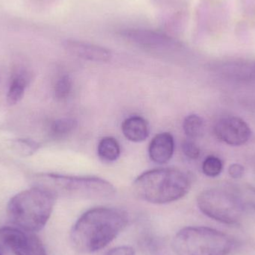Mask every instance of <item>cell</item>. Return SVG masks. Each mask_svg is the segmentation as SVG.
Returning a JSON list of instances; mask_svg holds the SVG:
<instances>
[{"instance_id": "cell-1", "label": "cell", "mask_w": 255, "mask_h": 255, "mask_svg": "<svg viewBox=\"0 0 255 255\" xmlns=\"http://www.w3.org/2000/svg\"><path fill=\"white\" fill-rule=\"evenodd\" d=\"M128 217L122 210L96 208L77 220L70 234L74 248L82 253H93L107 247L127 227Z\"/></svg>"}, {"instance_id": "cell-2", "label": "cell", "mask_w": 255, "mask_h": 255, "mask_svg": "<svg viewBox=\"0 0 255 255\" xmlns=\"http://www.w3.org/2000/svg\"><path fill=\"white\" fill-rule=\"evenodd\" d=\"M187 173L175 168L152 169L141 174L133 181L135 195L142 200L156 205L179 200L190 189Z\"/></svg>"}, {"instance_id": "cell-3", "label": "cell", "mask_w": 255, "mask_h": 255, "mask_svg": "<svg viewBox=\"0 0 255 255\" xmlns=\"http://www.w3.org/2000/svg\"><path fill=\"white\" fill-rule=\"evenodd\" d=\"M55 193L45 187H33L15 195L7 205V215L19 229L39 232L50 218Z\"/></svg>"}, {"instance_id": "cell-4", "label": "cell", "mask_w": 255, "mask_h": 255, "mask_svg": "<svg viewBox=\"0 0 255 255\" xmlns=\"http://www.w3.org/2000/svg\"><path fill=\"white\" fill-rule=\"evenodd\" d=\"M233 243L226 234L207 227H187L177 233L172 248L177 255H228Z\"/></svg>"}, {"instance_id": "cell-5", "label": "cell", "mask_w": 255, "mask_h": 255, "mask_svg": "<svg viewBox=\"0 0 255 255\" xmlns=\"http://www.w3.org/2000/svg\"><path fill=\"white\" fill-rule=\"evenodd\" d=\"M62 193L80 199H106L116 194L109 181L98 177L74 176L47 173L42 175Z\"/></svg>"}, {"instance_id": "cell-6", "label": "cell", "mask_w": 255, "mask_h": 255, "mask_svg": "<svg viewBox=\"0 0 255 255\" xmlns=\"http://www.w3.org/2000/svg\"><path fill=\"white\" fill-rule=\"evenodd\" d=\"M197 205L205 216L224 224H236L244 214L241 199L223 189L213 188L202 192L198 196Z\"/></svg>"}, {"instance_id": "cell-7", "label": "cell", "mask_w": 255, "mask_h": 255, "mask_svg": "<svg viewBox=\"0 0 255 255\" xmlns=\"http://www.w3.org/2000/svg\"><path fill=\"white\" fill-rule=\"evenodd\" d=\"M0 245L14 255H47L43 243L37 235L19 228H1Z\"/></svg>"}, {"instance_id": "cell-8", "label": "cell", "mask_w": 255, "mask_h": 255, "mask_svg": "<svg viewBox=\"0 0 255 255\" xmlns=\"http://www.w3.org/2000/svg\"><path fill=\"white\" fill-rule=\"evenodd\" d=\"M214 132L219 139L233 146L244 145L252 136L250 126L238 117L220 118L214 125Z\"/></svg>"}, {"instance_id": "cell-9", "label": "cell", "mask_w": 255, "mask_h": 255, "mask_svg": "<svg viewBox=\"0 0 255 255\" xmlns=\"http://www.w3.org/2000/svg\"><path fill=\"white\" fill-rule=\"evenodd\" d=\"M123 37L148 47H171L178 44L176 40L163 33L139 28H129L121 31Z\"/></svg>"}, {"instance_id": "cell-10", "label": "cell", "mask_w": 255, "mask_h": 255, "mask_svg": "<svg viewBox=\"0 0 255 255\" xmlns=\"http://www.w3.org/2000/svg\"><path fill=\"white\" fill-rule=\"evenodd\" d=\"M64 45L67 52L82 59L95 62H107L112 58V53L109 49L92 43L67 40Z\"/></svg>"}, {"instance_id": "cell-11", "label": "cell", "mask_w": 255, "mask_h": 255, "mask_svg": "<svg viewBox=\"0 0 255 255\" xmlns=\"http://www.w3.org/2000/svg\"><path fill=\"white\" fill-rule=\"evenodd\" d=\"M175 149L173 136L168 132L156 135L149 144L148 154L154 163L164 164L170 160Z\"/></svg>"}, {"instance_id": "cell-12", "label": "cell", "mask_w": 255, "mask_h": 255, "mask_svg": "<svg viewBox=\"0 0 255 255\" xmlns=\"http://www.w3.org/2000/svg\"><path fill=\"white\" fill-rule=\"evenodd\" d=\"M122 131L128 140L139 142L148 137L149 128L144 118L139 116H132L123 123Z\"/></svg>"}, {"instance_id": "cell-13", "label": "cell", "mask_w": 255, "mask_h": 255, "mask_svg": "<svg viewBox=\"0 0 255 255\" xmlns=\"http://www.w3.org/2000/svg\"><path fill=\"white\" fill-rule=\"evenodd\" d=\"M121 151L119 142L112 136L103 138L99 142L97 152L103 161H115L121 155Z\"/></svg>"}, {"instance_id": "cell-14", "label": "cell", "mask_w": 255, "mask_h": 255, "mask_svg": "<svg viewBox=\"0 0 255 255\" xmlns=\"http://www.w3.org/2000/svg\"><path fill=\"white\" fill-rule=\"evenodd\" d=\"M205 128V121L199 115H189L183 123V128L188 139H196L202 136Z\"/></svg>"}, {"instance_id": "cell-15", "label": "cell", "mask_w": 255, "mask_h": 255, "mask_svg": "<svg viewBox=\"0 0 255 255\" xmlns=\"http://www.w3.org/2000/svg\"><path fill=\"white\" fill-rule=\"evenodd\" d=\"M27 81L25 76L18 74L12 79L7 94V102L10 106L17 104L24 96Z\"/></svg>"}, {"instance_id": "cell-16", "label": "cell", "mask_w": 255, "mask_h": 255, "mask_svg": "<svg viewBox=\"0 0 255 255\" xmlns=\"http://www.w3.org/2000/svg\"><path fill=\"white\" fill-rule=\"evenodd\" d=\"M11 148L22 157L32 155L40 148V144L31 139H16L11 141Z\"/></svg>"}, {"instance_id": "cell-17", "label": "cell", "mask_w": 255, "mask_h": 255, "mask_svg": "<svg viewBox=\"0 0 255 255\" xmlns=\"http://www.w3.org/2000/svg\"><path fill=\"white\" fill-rule=\"evenodd\" d=\"M77 126V121L72 118L57 120L51 126V133L56 137H62L72 133Z\"/></svg>"}, {"instance_id": "cell-18", "label": "cell", "mask_w": 255, "mask_h": 255, "mask_svg": "<svg viewBox=\"0 0 255 255\" xmlns=\"http://www.w3.org/2000/svg\"><path fill=\"white\" fill-rule=\"evenodd\" d=\"M223 169V164L222 160L216 156H208L204 160L202 163V171L206 176L214 177L220 175Z\"/></svg>"}, {"instance_id": "cell-19", "label": "cell", "mask_w": 255, "mask_h": 255, "mask_svg": "<svg viewBox=\"0 0 255 255\" xmlns=\"http://www.w3.org/2000/svg\"><path fill=\"white\" fill-rule=\"evenodd\" d=\"M73 87V82L69 76L60 78L55 87V96L57 100H66L70 96Z\"/></svg>"}, {"instance_id": "cell-20", "label": "cell", "mask_w": 255, "mask_h": 255, "mask_svg": "<svg viewBox=\"0 0 255 255\" xmlns=\"http://www.w3.org/2000/svg\"><path fill=\"white\" fill-rule=\"evenodd\" d=\"M181 148L184 154L192 160H196L200 156V148L193 139H188L184 140Z\"/></svg>"}, {"instance_id": "cell-21", "label": "cell", "mask_w": 255, "mask_h": 255, "mask_svg": "<svg viewBox=\"0 0 255 255\" xmlns=\"http://www.w3.org/2000/svg\"><path fill=\"white\" fill-rule=\"evenodd\" d=\"M104 255H135V252L131 247L125 246L113 249Z\"/></svg>"}, {"instance_id": "cell-22", "label": "cell", "mask_w": 255, "mask_h": 255, "mask_svg": "<svg viewBox=\"0 0 255 255\" xmlns=\"http://www.w3.org/2000/svg\"><path fill=\"white\" fill-rule=\"evenodd\" d=\"M245 168L240 163H233L229 168V173L233 178H241L244 175Z\"/></svg>"}, {"instance_id": "cell-23", "label": "cell", "mask_w": 255, "mask_h": 255, "mask_svg": "<svg viewBox=\"0 0 255 255\" xmlns=\"http://www.w3.org/2000/svg\"></svg>"}]
</instances>
